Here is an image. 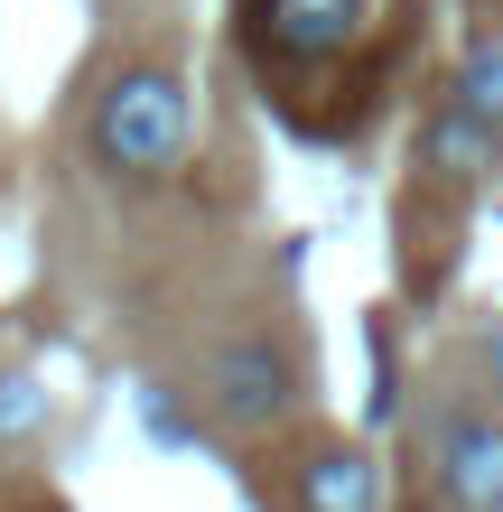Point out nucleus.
<instances>
[{"label": "nucleus", "instance_id": "nucleus-4", "mask_svg": "<svg viewBox=\"0 0 503 512\" xmlns=\"http://www.w3.org/2000/svg\"><path fill=\"white\" fill-rule=\"evenodd\" d=\"M429 466H438V494H448L457 512H503V419L476 410V401L438 410Z\"/></svg>", "mask_w": 503, "mask_h": 512}, {"label": "nucleus", "instance_id": "nucleus-5", "mask_svg": "<svg viewBox=\"0 0 503 512\" xmlns=\"http://www.w3.org/2000/svg\"><path fill=\"white\" fill-rule=\"evenodd\" d=\"M373 0H261V47L289 56V66H327L364 38Z\"/></svg>", "mask_w": 503, "mask_h": 512}, {"label": "nucleus", "instance_id": "nucleus-6", "mask_svg": "<svg viewBox=\"0 0 503 512\" xmlns=\"http://www.w3.org/2000/svg\"><path fill=\"white\" fill-rule=\"evenodd\" d=\"M299 512H382V466L364 447H327L299 466Z\"/></svg>", "mask_w": 503, "mask_h": 512}, {"label": "nucleus", "instance_id": "nucleus-1", "mask_svg": "<svg viewBox=\"0 0 503 512\" xmlns=\"http://www.w3.org/2000/svg\"><path fill=\"white\" fill-rule=\"evenodd\" d=\"M196 149V94L177 66H122L103 84L94 103V159L103 177H122V187H150V177L187 168Z\"/></svg>", "mask_w": 503, "mask_h": 512}, {"label": "nucleus", "instance_id": "nucleus-3", "mask_svg": "<svg viewBox=\"0 0 503 512\" xmlns=\"http://www.w3.org/2000/svg\"><path fill=\"white\" fill-rule=\"evenodd\" d=\"M494 149H503V38H485V47L457 66L448 103H438L429 131H420V168L466 177V168H485Z\"/></svg>", "mask_w": 503, "mask_h": 512}, {"label": "nucleus", "instance_id": "nucleus-2", "mask_svg": "<svg viewBox=\"0 0 503 512\" xmlns=\"http://www.w3.org/2000/svg\"><path fill=\"white\" fill-rule=\"evenodd\" d=\"M205 401H215L224 429H280L299 410V354H289L271 326H243V336L215 345L205 364Z\"/></svg>", "mask_w": 503, "mask_h": 512}, {"label": "nucleus", "instance_id": "nucleus-7", "mask_svg": "<svg viewBox=\"0 0 503 512\" xmlns=\"http://www.w3.org/2000/svg\"><path fill=\"white\" fill-rule=\"evenodd\" d=\"M47 429V391L38 373H0V438H38Z\"/></svg>", "mask_w": 503, "mask_h": 512}]
</instances>
